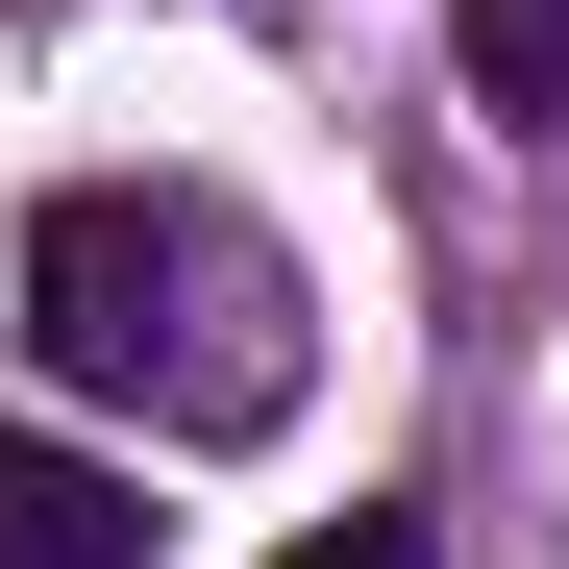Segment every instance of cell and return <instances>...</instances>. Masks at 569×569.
Instances as JSON below:
<instances>
[{"mask_svg": "<svg viewBox=\"0 0 569 569\" xmlns=\"http://www.w3.org/2000/svg\"><path fill=\"white\" fill-rule=\"evenodd\" d=\"M298 569H446V520L421 496H347V520H298Z\"/></svg>", "mask_w": 569, "mask_h": 569, "instance_id": "277c9868", "label": "cell"}, {"mask_svg": "<svg viewBox=\"0 0 569 569\" xmlns=\"http://www.w3.org/2000/svg\"><path fill=\"white\" fill-rule=\"evenodd\" d=\"M446 50H470V100H496L520 149L569 124V0H446Z\"/></svg>", "mask_w": 569, "mask_h": 569, "instance_id": "3957f363", "label": "cell"}, {"mask_svg": "<svg viewBox=\"0 0 569 569\" xmlns=\"http://www.w3.org/2000/svg\"><path fill=\"white\" fill-rule=\"evenodd\" d=\"M26 347L74 397H149L173 446H272L298 421V248L199 173H74V199H26Z\"/></svg>", "mask_w": 569, "mask_h": 569, "instance_id": "6da1fadb", "label": "cell"}, {"mask_svg": "<svg viewBox=\"0 0 569 569\" xmlns=\"http://www.w3.org/2000/svg\"><path fill=\"white\" fill-rule=\"evenodd\" d=\"M0 569H149V470L50 446V421H0Z\"/></svg>", "mask_w": 569, "mask_h": 569, "instance_id": "7a4b0ae2", "label": "cell"}]
</instances>
